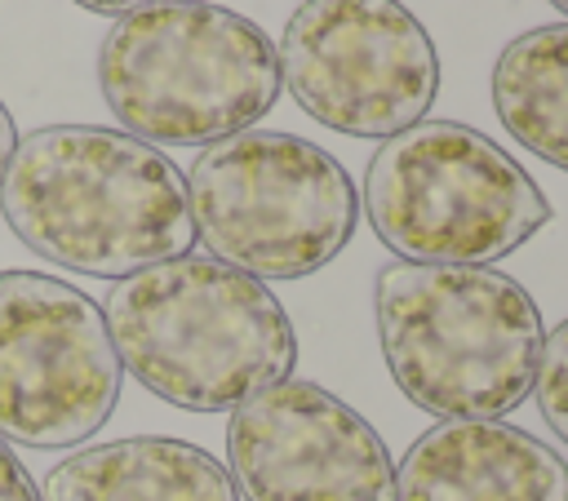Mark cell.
<instances>
[{"instance_id": "3", "label": "cell", "mask_w": 568, "mask_h": 501, "mask_svg": "<svg viewBox=\"0 0 568 501\" xmlns=\"http://www.w3.org/2000/svg\"><path fill=\"white\" fill-rule=\"evenodd\" d=\"M373 315L395 386L439 421H501L537 381L546 324L493 266L386 262Z\"/></svg>"}, {"instance_id": "13", "label": "cell", "mask_w": 568, "mask_h": 501, "mask_svg": "<svg viewBox=\"0 0 568 501\" xmlns=\"http://www.w3.org/2000/svg\"><path fill=\"white\" fill-rule=\"evenodd\" d=\"M532 395H537V408H541L546 426L568 443V319L555 324L546 346H541Z\"/></svg>"}, {"instance_id": "15", "label": "cell", "mask_w": 568, "mask_h": 501, "mask_svg": "<svg viewBox=\"0 0 568 501\" xmlns=\"http://www.w3.org/2000/svg\"><path fill=\"white\" fill-rule=\"evenodd\" d=\"M80 9H89V13H106V18H124V13H133V9H146V4H160V0H75Z\"/></svg>"}, {"instance_id": "9", "label": "cell", "mask_w": 568, "mask_h": 501, "mask_svg": "<svg viewBox=\"0 0 568 501\" xmlns=\"http://www.w3.org/2000/svg\"><path fill=\"white\" fill-rule=\"evenodd\" d=\"M226 461L244 501H395L382 434L333 390L297 377L231 412Z\"/></svg>"}, {"instance_id": "11", "label": "cell", "mask_w": 568, "mask_h": 501, "mask_svg": "<svg viewBox=\"0 0 568 501\" xmlns=\"http://www.w3.org/2000/svg\"><path fill=\"white\" fill-rule=\"evenodd\" d=\"M44 501H240L231 470L186 439L133 434L71 452L44 479Z\"/></svg>"}, {"instance_id": "10", "label": "cell", "mask_w": 568, "mask_h": 501, "mask_svg": "<svg viewBox=\"0 0 568 501\" xmlns=\"http://www.w3.org/2000/svg\"><path fill=\"white\" fill-rule=\"evenodd\" d=\"M568 461L506 421H439L395 470V501H564Z\"/></svg>"}, {"instance_id": "1", "label": "cell", "mask_w": 568, "mask_h": 501, "mask_svg": "<svg viewBox=\"0 0 568 501\" xmlns=\"http://www.w3.org/2000/svg\"><path fill=\"white\" fill-rule=\"evenodd\" d=\"M0 213L31 253L98 279H129L195 244L182 168L102 124H44L18 137Z\"/></svg>"}, {"instance_id": "2", "label": "cell", "mask_w": 568, "mask_h": 501, "mask_svg": "<svg viewBox=\"0 0 568 501\" xmlns=\"http://www.w3.org/2000/svg\"><path fill=\"white\" fill-rule=\"evenodd\" d=\"M102 315L120 368L186 412H235L297 364L280 297L217 257L146 266L106 293Z\"/></svg>"}, {"instance_id": "17", "label": "cell", "mask_w": 568, "mask_h": 501, "mask_svg": "<svg viewBox=\"0 0 568 501\" xmlns=\"http://www.w3.org/2000/svg\"><path fill=\"white\" fill-rule=\"evenodd\" d=\"M550 9H555V13H564V18H568V0H550Z\"/></svg>"}, {"instance_id": "5", "label": "cell", "mask_w": 568, "mask_h": 501, "mask_svg": "<svg viewBox=\"0 0 568 501\" xmlns=\"http://www.w3.org/2000/svg\"><path fill=\"white\" fill-rule=\"evenodd\" d=\"M364 213L399 262L488 266L550 222V200L488 133L417 120L368 160Z\"/></svg>"}, {"instance_id": "4", "label": "cell", "mask_w": 568, "mask_h": 501, "mask_svg": "<svg viewBox=\"0 0 568 501\" xmlns=\"http://www.w3.org/2000/svg\"><path fill=\"white\" fill-rule=\"evenodd\" d=\"M98 89L124 133L151 146H213L266 120L284 84L253 18L209 0H160L111 22Z\"/></svg>"}, {"instance_id": "14", "label": "cell", "mask_w": 568, "mask_h": 501, "mask_svg": "<svg viewBox=\"0 0 568 501\" xmlns=\"http://www.w3.org/2000/svg\"><path fill=\"white\" fill-rule=\"evenodd\" d=\"M0 501H44L36 479L27 474L18 452L9 448V439H0Z\"/></svg>"}, {"instance_id": "6", "label": "cell", "mask_w": 568, "mask_h": 501, "mask_svg": "<svg viewBox=\"0 0 568 501\" xmlns=\"http://www.w3.org/2000/svg\"><path fill=\"white\" fill-rule=\"evenodd\" d=\"M195 239L253 279H302L355 235L359 191L315 142L244 129L204 146L186 173Z\"/></svg>"}, {"instance_id": "16", "label": "cell", "mask_w": 568, "mask_h": 501, "mask_svg": "<svg viewBox=\"0 0 568 501\" xmlns=\"http://www.w3.org/2000/svg\"><path fill=\"white\" fill-rule=\"evenodd\" d=\"M13 146H18V129H13V115H9V106L0 102V177H4V168H9V155H13Z\"/></svg>"}, {"instance_id": "7", "label": "cell", "mask_w": 568, "mask_h": 501, "mask_svg": "<svg viewBox=\"0 0 568 501\" xmlns=\"http://www.w3.org/2000/svg\"><path fill=\"white\" fill-rule=\"evenodd\" d=\"M293 102L346 137H395L439 93L430 31L399 0H302L275 44Z\"/></svg>"}, {"instance_id": "8", "label": "cell", "mask_w": 568, "mask_h": 501, "mask_svg": "<svg viewBox=\"0 0 568 501\" xmlns=\"http://www.w3.org/2000/svg\"><path fill=\"white\" fill-rule=\"evenodd\" d=\"M120 355L106 315L44 270H0V439L75 448L120 399Z\"/></svg>"}, {"instance_id": "18", "label": "cell", "mask_w": 568, "mask_h": 501, "mask_svg": "<svg viewBox=\"0 0 568 501\" xmlns=\"http://www.w3.org/2000/svg\"><path fill=\"white\" fill-rule=\"evenodd\" d=\"M564 501H568V497H564Z\"/></svg>"}, {"instance_id": "12", "label": "cell", "mask_w": 568, "mask_h": 501, "mask_svg": "<svg viewBox=\"0 0 568 501\" xmlns=\"http://www.w3.org/2000/svg\"><path fill=\"white\" fill-rule=\"evenodd\" d=\"M493 106L524 151L568 173V22L532 27L497 53Z\"/></svg>"}]
</instances>
